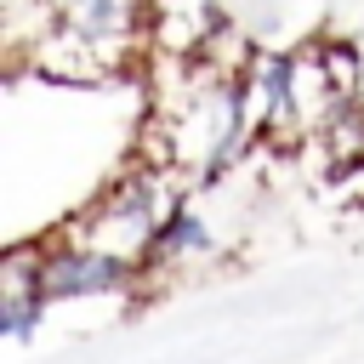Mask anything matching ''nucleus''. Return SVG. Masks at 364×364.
Segmentation results:
<instances>
[{
	"label": "nucleus",
	"mask_w": 364,
	"mask_h": 364,
	"mask_svg": "<svg viewBox=\"0 0 364 364\" xmlns=\"http://www.w3.org/2000/svg\"><path fill=\"white\" fill-rule=\"evenodd\" d=\"M171 182H176L171 171L136 159L131 171H119L114 182H102L91 193V205L74 210L57 233H68L74 245H91V250H102V256H114V262H125V267L142 273V262L154 256V239H159L165 216L182 205V199H171Z\"/></svg>",
	"instance_id": "1"
},
{
	"label": "nucleus",
	"mask_w": 364,
	"mask_h": 364,
	"mask_svg": "<svg viewBox=\"0 0 364 364\" xmlns=\"http://www.w3.org/2000/svg\"><path fill=\"white\" fill-rule=\"evenodd\" d=\"M142 273L91 250V245H74L68 233H51L46 239V267H40V284H46V301H85V296H125Z\"/></svg>",
	"instance_id": "2"
},
{
	"label": "nucleus",
	"mask_w": 364,
	"mask_h": 364,
	"mask_svg": "<svg viewBox=\"0 0 364 364\" xmlns=\"http://www.w3.org/2000/svg\"><path fill=\"white\" fill-rule=\"evenodd\" d=\"M222 28H228L222 0H148V57L199 63Z\"/></svg>",
	"instance_id": "3"
},
{
	"label": "nucleus",
	"mask_w": 364,
	"mask_h": 364,
	"mask_svg": "<svg viewBox=\"0 0 364 364\" xmlns=\"http://www.w3.org/2000/svg\"><path fill=\"white\" fill-rule=\"evenodd\" d=\"M57 23L97 40L119 63H136L148 51V0H51Z\"/></svg>",
	"instance_id": "4"
},
{
	"label": "nucleus",
	"mask_w": 364,
	"mask_h": 364,
	"mask_svg": "<svg viewBox=\"0 0 364 364\" xmlns=\"http://www.w3.org/2000/svg\"><path fill=\"white\" fill-rule=\"evenodd\" d=\"M131 63H119L114 51H102L97 40H85V34H74V28H51L28 57H23V68L17 74H40V80H51V85H108V80H119Z\"/></svg>",
	"instance_id": "5"
},
{
	"label": "nucleus",
	"mask_w": 364,
	"mask_h": 364,
	"mask_svg": "<svg viewBox=\"0 0 364 364\" xmlns=\"http://www.w3.org/2000/svg\"><path fill=\"white\" fill-rule=\"evenodd\" d=\"M40 267H46V239H17L0 256V336L6 341H28L34 324L46 318V307H51Z\"/></svg>",
	"instance_id": "6"
},
{
	"label": "nucleus",
	"mask_w": 364,
	"mask_h": 364,
	"mask_svg": "<svg viewBox=\"0 0 364 364\" xmlns=\"http://www.w3.org/2000/svg\"><path fill=\"white\" fill-rule=\"evenodd\" d=\"M210 250H216L210 222H205L193 205H176V210L165 216L159 239H154V256L142 262V279H154V273H165V267H182V262H193V256H210Z\"/></svg>",
	"instance_id": "7"
}]
</instances>
